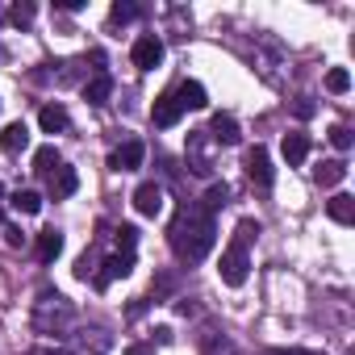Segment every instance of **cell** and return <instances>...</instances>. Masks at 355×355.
Listing matches in <instances>:
<instances>
[{"label": "cell", "mask_w": 355, "mask_h": 355, "mask_svg": "<svg viewBox=\"0 0 355 355\" xmlns=\"http://www.w3.org/2000/svg\"><path fill=\"white\" fill-rule=\"evenodd\" d=\"M226 205H230V184H226V180H214L209 193H205V201H201V209H205V214H218V209H226Z\"/></svg>", "instance_id": "19"}, {"label": "cell", "mask_w": 355, "mask_h": 355, "mask_svg": "<svg viewBox=\"0 0 355 355\" xmlns=\"http://www.w3.org/2000/svg\"><path fill=\"white\" fill-rule=\"evenodd\" d=\"M34 13H38L34 5H13V13H9V21H13V26H30V21H34Z\"/></svg>", "instance_id": "27"}, {"label": "cell", "mask_w": 355, "mask_h": 355, "mask_svg": "<svg viewBox=\"0 0 355 355\" xmlns=\"http://www.w3.org/2000/svg\"><path fill=\"white\" fill-rule=\"evenodd\" d=\"M255 234H259V222L243 218V222H239V234H234V243L222 251V268H218L222 284H230V288H243V284H247V272H251V255H247V243H251Z\"/></svg>", "instance_id": "2"}, {"label": "cell", "mask_w": 355, "mask_h": 355, "mask_svg": "<svg viewBox=\"0 0 355 355\" xmlns=\"http://www.w3.org/2000/svg\"><path fill=\"white\" fill-rule=\"evenodd\" d=\"M142 159H146V146H142L138 138H130V142H121V146L109 155V167H113V171H138Z\"/></svg>", "instance_id": "5"}, {"label": "cell", "mask_w": 355, "mask_h": 355, "mask_svg": "<svg viewBox=\"0 0 355 355\" xmlns=\"http://www.w3.org/2000/svg\"><path fill=\"white\" fill-rule=\"evenodd\" d=\"M167 243H171V251L180 255L184 263H201L214 251V243H218L214 214H205L201 205H184L180 214H175L171 230H167Z\"/></svg>", "instance_id": "1"}, {"label": "cell", "mask_w": 355, "mask_h": 355, "mask_svg": "<svg viewBox=\"0 0 355 355\" xmlns=\"http://www.w3.org/2000/svg\"><path fill=\"white\" fill-rule=\"evenodd\" d=\"M130 59H134V67H138V71H155V67L163 63V42H159L155 34H146V38H138V42H134Z\"/></svg>", "instance_id": "4"}, {"label": "cell", "mask_w": 355, "mask_h": 355, "mask_svg": "<svg viewBox=\"0 0 355 355\" xmlns=\"http://www.w3.org/2000/svg\"><path fill=\"white\" fill-rule=\"evenodd\" d=\"M63 159H59V146H38L34 150V171H55Z\"/></svg>", "instance_id": "22"}, {"label": "cell", "mask_w": 355, "mask_h": 355, "mask_svg": "<svg viewBox=\"0 0 355 355\" xmlns=\"http://www.w3.org/2000/svg\"><path fill=\"white\" fill-rule=\"evenodd\" d=\"M247 175H251V180L259 184V189H272V159H268V150L263 146H251L247 150Z\"/></svg>", "instance_id": "8"}, {"label": "cell", "mask_w": 355, "mask_h": 355, "mask_svg": "<svg viewBox=\"0 0 355 355\" xmlns=\"http://www.w3.org/2000/svg\"><path fill=\"white\" fill-rule=\"evenodd\" d=\"M5 243H9V247H26V234H21L17 226H5Z\"/></svg>", "instance_id": "29"}, {"label": "cell", "mask_w": 355, "mask_h": 355, "mask_svg": "<svg viewBox=\"0 0 355 355\" xmlns=\"http://www.w3.org/2000/svg\"><path fill=\"white\" fill-rule=\"evenodd\" d=\"M109 92H113V80H109V76H96V80L84 84V101H88V105H105Z\"/></svg>", "instance_id": "20"}, {"label": "cell", "mask_w": 355, "mask_h": 355, "mask_svg": "<svg viewBox=\"0 0 355 355\" xmlns=\"http://www.w3.org/2000/svg\"><path fill=\"white\" fill-rule=\"evenodd\" d=\"M189 167H193L197 175H209V171H214V163L205 159V134H193V138H189Z\"/></svg>", "instance_id": "17"}, {"label": "cell", "mask_w": 355, "mask_h": 355, "mask_svg": "<svg viewBox=\"0 0 355 355\" xmlns=\"http://www.w3.org/2000/svg\"><path fill=\"white\" fill-rule=\"evenodd\" d=\"M218 146H239V138H243V130H239V121L230 117V113H218L214 121H209V130H205Z\"/></svg>", "instance_id": "9"}, {"label": "cell", "mask_w": 355, "mask_h": 355, "mask_svg": "<svg viewBox=\"0 0 355 355\" xmlns=\"http://www.w3.org/2000/svg\"><path fill=\"white\" fill-rule=\"evenodd\" d=\"M268 355H313V351H297L293 347V351H268Z\"/></svg>", "instance_id": "33"}, {"label": "cell", "mask_w": 355, "mask_h": 355, "mask_svg": "<svg viewBox=\"0 0 355 355\" xmlns=\"http://www.w3.org/2000/svg\"><path fill=\"white\" fill-rule=\"evenodd\" d=\"M0 193H5V189H0Z\"/></svg>", "instance_id": "35"}, {"label": "cell", "mask_w": 355, "mask_h": 355, "mask_svg": "<svg viewBox=\"0 0 355 355\" xmlns=\"http://www.w3.org/2000/svg\"><path fill=\"white\" fill-rule=\"evenodd\" d=\"M26 146H30V125L26 121H9L5 134H0V150H5V155H21Z\"/></svg>", "instance_id": "10"}, {"label": "cell", "mask_w": 355, "mask_h": 355, "mask_svg": "<svg viewBox=\"0 0 355 355\" xmlns=\"http://www.w3.org/2000/svg\"><path fill=\"white\" fill-rule=\"evenodd\" d=\"M125 355H155V343H130Z\"/></svg>", "instance_id": "30"}, {"label": "cell", "mask_w": 355, "mask_h": 355, "mask_svg": "<svg viewBox=\"0 0 355 355\" xmlns=\"http://www.w3.org/2000/svg\"><path fill=\"white\" fill-rule=\"evenodd\" d=\"M326 138H330L338 150H351V130H347V125H330V134H326Z\"/></svg>", "instance_id": "28"}, {"label": "cell", "mask_w": 355, "mask_h": 355, "mask_svg": "<svg viewBox=\"0 0 355 355\" xmlns=\"http://www.w3.org/2000/svg\"><path fill=\"white\" fill-rule=\"evenodd\" d=\"M326 88H330L334 96H343V92L351 88V71H347V67H330V71H326Z\"/></svg>", "instance_id": "23"}, {"label": "cell", "mask_w": 355, "mask_h": 355, "mask_svg": "<svg viewBox=\"0 0 355 355\" xmlns=\"http://www.w3.org/2000/svg\"><path fill=\"white\" fill-rule=\"evenodd\" d=\"M171 92H175V101H180V109H205L209 105V92L197 80H184L180 88H171Z\"/></svg>", "instance_id": "11"}, {"label": "cell", "mask_w": 355, "mask_h": 355, "mask_svg": "<svg viewBox=\"0 0 355 355\" xmlns=\"http://www.w3.org/2000/svg\"><path fill=\"white\" fill-rule=\"evenodd\" d=\"M297 117H313V101H309V96L297 101Z\"/></svg>", "instance_id": "31"}, {"label": "cell", "mask_w": 355, "mask_h": 355, "mask_svg": "<svg viewBox=\"0 0 355 355\" xmlns=\"http://www.w3.org/2000/svg\"><path fill=\"white\" fill-rule=\"evenodd\" d=\"M59 255H63V234L59 230H42L38 234V259L42 263H55Z\"/></svg>", "instance_id": "18"}, {"label": "cell", "mask_w": 355, "mask_h": 355, "mask_svg": "<svg viewBox=\"0 0 355 355\" xmlns=\"http://www.w3.org/2000/svg\"><path fill=\"white\" fill-rule=\"evenodd\" d=\"M134 17H138V5H130V0H117V5L109 9V21L113 26H130Z\"/></svg>", "instance_id": "24"}, {"label": "cell", "mask_w": 355, "mask_h": 355, "mask_svg": "<svg viewBox=\"0 0 355 355\" xmlns=\"http://www.w3.org/2000/svg\"><path fill=\"white\" fill-rule=\"evenodd\" d=\"M201 355H234V347H230V338L209 334V338H205V347H201Z\"/></svg>", "instance_id": "26"}, {"label": "cell", "mask_w": 355, "mask_h": 355, "mask_svg": "<svg viewBox=\"0 0 355 355\" xmlns=\"http://www.w3.org/2000/svg\"><path fill=\"white\" fill-rule=\"evenodd\" d=\"M0 222H5V209H0Z\"/></svg>", "instance_id": "34"}, {"label": "cell", "mask_w": 355, "mask_h": 355, "mask_svg": "<svg viewBox=\"0 0 355 355\" xmlns=\"http://www.w3.org/2000/svg\"><path fill=\"white\" fill-rule=\"evenodd\" d=\"M343 175H347V163H343V159H326V163L313 171V180H318L322 189H334V184H343Z\"/></svg>", "instance_id": "16"}, {"label": "cell", "mask_w": 355, "mask_h": 355, "mask_svg": "<svg viewBox=\"0 0 355 355\" xmlns=\"http://www.w3.org/2000/svg\"><path fill=\"white\" fill-rule=\"evenodd\" d=\"M67 121H71V117H67V109H63V105H55V101H51V105H42V113H38V125H42L46 134H63V130H67Z\"/></svg>", "instance_id": "13"}, {"label": "cell", "mask_w": 355, "mask_h": 355, "mask_svg": "<svg viewBox=\"0 0 355 355\" xmlns=\"http://www.w3.org/2000/svg\"><path fill=\"white\" fill-rule=\"evenodd\" d=\"M134 209H138L142 218H155V214H163V189H159L155 180H142V184L134 189Z\"/></svg>", "instance_id": "7"}, {"label": "cell", "mask_w": 355, "mask_h": 355, "mask_svg": "<svg viewBox=\"0 0 355 355\" xmlns=\"http://www.w3.org/2000/svg\"><path fill=\"white\" fill-rule=\"evenodd\" d=\"M138 247V230L134 226H117V255H134Z\"/></svg>", "instance_id": "25"}, {"label": "cell", "mask_w": 355, "mask_h": 355, "mask_svg": "<svg viewBox=\"0 0 355 355\" xmlns=\"http://www.w3.org/2000/svg\"><path fill=\"white\" fill-rule=\"evenodd\" d=\"M59 9H67V13H80V9H84V0H59Z\"/></svg>", "instance_id": "32"}, {"label": "cell", "mask_w": 355, "mask_h": 355, "mask_svg": "<svg viewBox=\"0 0 355 355\" xmlns=\"http://www.w3.org/2000/svg\"><path fill=\"white\" fill-rule=\"evenodd\" d=\"M130 272H134V255H109V259L101 263V272H92V284L105 293L113 280H125Z\"/></svg>", "instance_id": "3"}, {"label": "cell", "mask_w": 355, "mask_h": 355, "mask_svg": "<svg viewBox=\"0 0 355 355\" xmlns=\"http://www.w3.org/2000/svg\"><path fill=\"white\" fill-rule=\"evenodd\" d=\"M76 189H80L76 167H63V163H59V167H55V175H51V197H55V201H63V197H71Z\"/></svg>", "instance_id": "12"}, {"label": "cell", "mask_w": 355, "mask_h": 355, "mask_svg": "<svg viewBox=\"0 0 355 355\" xmlns=\"http://www.w3.org/2000/svg\"><path fill=\"white\" fill-rule=\"evenodd\" d=\"M13 209H17V214H38V209H42V197H38L34 189H17V193H13Z\"/></svg>", "instance_id": "21"}, {"label": "cell", "mask_w": 355, "mask_h": 355, "mask_svg": "<svg viewBox=\"0 0 355 355\" xmlns=\"http://www.w3.org/2000/svg\"><path fill=\"white\" fill-rule=\"evenodd\" d=\"M326 214H330L338 226H351V222H355V197H347V193H334V197L326 201Z\"/></svg>", "instance_id": "15"}, {"label": "cell", "mask_w": 355, "mask_h": 355, "mask_svg": "<svg viewBox=\"0 0 355 355\" xmlns=\"http://www.w3.org/2000/svg\"><path fill=\"white\" fill-rule=\"evenodd\" d=\"M180 117H184V109H180V101H175V92H163V96L150 105V121H155V130H171Z\"/></svg>", "instance_id": "6"}, {"label": "cell", "mask_w": 355, "mask_h": 355, "mask_svg": "<svg viewBox=\"0 0 355 355\" xmlns=\"http://www.w3.org/2000/svg\"><path fill=\"white\" fill-rule=\"evenodd\" d=\"M280 155L288 159V167L305 163V155H309V134H284V142H280Z\"/></svg>", "instance_id": "14"}]
</instances>
